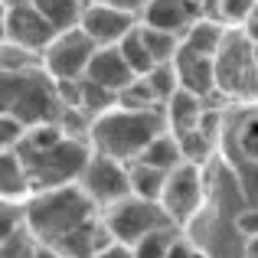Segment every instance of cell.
<instances>
[{
  "mask_svg": "<svg viewBox=\"0 0 258 258\" xmlns=\"http://www.w3.org/2000/svg\"><path fill=\"white\" fill-rule=\"evenodd\" d=\"M164 124H167V118L160 111L111 108V111L98 114L92 121L88 138H92L95 154H105V157L127 164V160H138L157 134H164Z\"/></svg>",
  "mask_w": 258,
  "mask_h": 258,
  "instance_id": "obj_1",
  "label": "cell"
},
{
  "mask_svg": "<svg viewBox=\"0 0 258 258\" xmlns=\"http://www.w3.org/2000/svg\"><path fill=\"white\" fill-rule=\"evenodd\" d=\"M23 213H26V229L43 245L56 248L66 235L95 222V216H92L95 203L88 200V193L82 186H59V189H43Z\"/></svg>",
  "mask_w": 258,
  "mask_h": 258,
  "instance_id": "obj_2",
  "label": "cell"
},
{
  "mask_svg": "<svg viewBox=\"0 0 258 258\" xmlns=\"http://www.w3.org/2000/svg\"><path fill=\"white\" fill-rule=\"evenodd\" d=\"M4 114L17 118L26 127L59 124L66 114V101L59 95V82L49 72L26 69V72H4Z\"/></svg>",
  "mask_w": 258,
  "mask_h": 258,
  "instance_id": "obj_3",
  "label": "cell"
},
{
  "mask_svg": "<svg viewBox=\"0 0 258 258\" xmlns=\"http://www.w3.org/2000/svg\"><path fill=\"white\" fill-rule=\"evenodd\" d=\"M13 151L23 157V167L26 173H30V186H36L39 193L43 189H59V186H72V180H82L88 160H92V154H88V147L82 141L69 138L66 134L62 141H56V144L49 147H13Z\"/></svg>",
  "mask_w": 258,
  "mask_h": 258,
  "instance_id": "obj_4",
  "label": "cell"
},
{
  "mask_svg": "<svg viewBox=\"0 0 258 258\" xmlns=\"http://www.w3.org/2000/svg\"><path fill=\"white\" fill-rule=\"evenodd\" d=\"M164 226H173V219L167 216V209L160 203H151V200H141V196H127V200L108 206V216H105V229L114 242L121 245H138L147 232L154 229H164Z\"/></svg>",
  "mask_w": 258,
  "mask_h": 258,
  "instance_id": "obj_5",
  "label": "cell"
},
{
  "mask_svg": "<svg viewBox=\"0 0 258 258\" xmlns=\"http://www.w3.org/2000/svg\"><path fill=\"white\" fill-rule=\"evenodd\" d=\"M216 88L229 95H245L252 88L258 95V66L248 36H226L222 49L216 52Z\"/></svg>",
  "mask_w": 258,
  "mask_h": 258,
  "instance_id": "obj_6",
  "label": "cell"
},
{
  "mask_svg": "<svg viewBox=\"0 0 258 258\" xmlns=\"http://www.w3.org/2000/svg\"><path fill=\"white\" fill-rule=\"evenodd\" d=\"M101 46H95L92 36H85V30H66L49 43V49L43 52V69L49 72L56 82H69V79H85L88 62Z\"/></svg>",
  "mask_w": 258,
  "mask_h": 258,
  "instance_id": "obj_7",
  "label": "cell"
},
{
  "mask_svg": "<svg viewBox=\"0 0 258 258\" xmlns=\"http://www.w3.org/2000/svg\"><path fill=\"white\" fill-rule=\"evenodd\" d=\"M79 186L88 193V200L98 203V206H114V203L127 200L131 193V173L121 160L105 157V154H92Z\"/></svg>",
  "mask_w": 258,
  "mask_h": 258,
  "instance_id": "obj_8",
  "label": "cell"
},
{
  "mask_svg": "<svg viewBox=\"0 0 258 258\" xmlns=\"http://www.w3.org/2000/svg\"><path fill=\"white\" fill-rule=\"evenodd\" d=\"M59 36V30L30 4H7V13H4V39L13 46H23L30 52H46L49 43Z\"/></svg>",
  "mask_w": 258,
  "mask_h": 258,
  "instance_id": "obj_9",
  "label": "cell"
},
{
  "mask_svg": "<svg viewBox=\"0 0 258 258\" xmlns=\"http://www.w3.org/2000/svg\"><path fill=\"white\" fill-rule=\"evenodd\" d=\"M203 200V180H200V167L196 164H180L176 170H170L167 176L164 196H160V206L167 209V216L173 219V226H183L196 216Z\"/></svg>",
  "mask_w": 258,
  "mask_h": 258,
  "instance_id": "obj_10",
  "label": "cell"
},
{
  "mask_svg": "<svg viewBox=\"0 0 258 258\" xmlns=\"http://www.w3.org/2000/svg\"><path fill=\"white\" fill-rule=\"evenodd\" d=\"M79 30H85V36H92L95 46H118L131 30H138V23H134V13H124L118 7L95 4L92 0L82 13Z\"/></svg>",
  "mask_w": 258,
  "mask_h": 258,
  "instance_id": "obj_11",
  "label": "cell"
},
{
  "mask_svg": "<svg viewBox=\"0 0 258 258\" xmlns=\"http://www.w3.org/2000/svg\"><path fill=\"white\" fill-rule=\"evenodd\" d=\"M203 7L196 0H151L144 7V26H154V30L173 33V36H186V30L196 23Z\"/></svg>",
  "mask_w": 258,
  "mask_h": 258,
  "instance_id": "obj_12",
  "label": "cell"
},
{
  "mask_svg": "<svg viewBox=\"0 0 258 258\" xmlns=\"http://www.w3.org/2000/svg\"><path fill=\"white\" fill-rule=\"evenodd\" d=\"M85 79L95 82V85H101V88H108V92H114V95H121L134 79H141V76H134V69L127 66V59L121 56L118 46H101V49L92 56V62H88Z\"/></svg>",
  "mask_w": 258,
  "mask_h": 258,
  "instance_id": "obj_13",
  "label": "cell"
},
{
  "mask_svg": "<svg viewBox=\"0 0 258 258\" xmlns=\"http://www.w3.org/2000/svg\"><path fill=\"white\" fill-rule=\"evenodd\" d=\"M173 66H176V76H180V88H186V92L206 98L216 88V59L213 56H200V52L180 46Z\"/></svg>",
  "mask_w": 258,
  "mask_h": 258,
  "instance_id": "obj_14",
  "label": "cell"
},
{
  "mask_svg": "<svg viewBox=\"0 0 258 258\" xmlns=\"http://www.w3.org/2000/svg\"><path fill=\"white\" fill-rule=\"evenodd\" d=\"M203 98L193 92H186V88H180V92L170 95V101L164 105V118L167 124H170V134H186L193 131V127H200V118H203Z\"/></svg>",
  "mask_w": 258,
  "mask_h": 258,
  "instance_id": "obj_15",
  "label": "cell"
},
{
  "mask_svg": "<svg viewBox=\"0 0 258 258\" xmlns=\"http://www.w3.org/2000/svg\"><path fill=\"white\" fill-rule=\"evenodd\" d=\"M138 160H144V164L157 167V170H176L180 164H186V157H183V147H180V138L176 134H157V138L147 144V151L141 154Z\"/></svg>",
  "mask_w": 258,
  "mask_h": 258,
  "instance_id": "obj_16",
  "label": "cell"
},
{
  "mask_svg": "<svg viewBox=\"0 0 258 258\" xmlns=\"http://www.w3.org/2000/svg\"><path fill=\"white\" fill-rule=\"evenodd\" d=\"M33 7H36L39 13H43L46 20H49L52 26H56L59 33L66 30H76L79 23H82V13H85V0H30Z\"/></svg>",
  "mask_w": 258,
  "mask_h": 258,
  "instance_id": "obj_17",
  "label": "cell"
},
{
  "mask_svg": "<svg viewBox=\"0 0 258 258\" xmlns=\"http://www.w3.org/2000/svg\"><path fill=\"white\" fill-rule=\"evenodd\" d=\"M127 173H131V193L141 196V200H151V203H160V196H164V186H167V170H157V167L144 164V160H134L131 167H127Z\"/></svg>",
  "mask_w": 258,
  "mask_h": 258,
  "instance_id": "obj_18",
  "label": "cell"
},
{
  "mask_svg": "<svg viewBox=\"0 0 258 258\" xmlns=\"http://www.w3.org/2000/svg\"><path fill=\"white\" fill-rule=\"evenodd\" d=\"M222 43H226V36H222V26L216 23V20H196L193 26L186 30V36H183V46L193 52H200V56H213L222 49Z\"/></svg>",
  "mask_w": 258,
  "mask_h": 258,
  "instance_id": "obj_19",
  "label": "cell"
},
{
  "mask_svg": "<svg viewBox=\"0 0 258 258\" xmlns=\"http://www.w3.org/2000/svg\"><path fill=\"white\" fill-rule=\"evenodd\" d=\"M0 189H4V200H20V196L30 189V173L23 167V157L17 151H4L0 157Z\"/></svg>",
  "mask_w": 258,
  "mask_h": 258,
  "instance_id": "obj_20",
  "label": "cell"
},
{
  "mask_svg": "<svg viewBox=\"0 0 258 258\" xmlns=\"http://www.w3.org/2000/svg\"><path fill=\"white\" fill-rule=\"evenodd\" d=\"M138 30H141V39H144V46H147V52H151L154 66H167V62H173V59H176V52H180V46H183L180 36L164 33V30H154V26H144V23H138Z\"/></svg>",
  "mask_w": 258,
  "mask_h": 258,
  "instance_id": "obj_21",
  "label": "cell"
},
{
  "mask_svg": "<svg viewBox=\"0 0 258 258\" xmlns=\"http://www.w3.org/2000/svg\"><path fill=\"white\" fill-rule=\"evenodd\" d=\"M157 105L160 101H157V95H154V88L144 76L134 79V82L118 95V108H131V111H157Z\"/></svg>",
  "mask_w": 258,
  "mask_h": 258,
  "instance_id": "obj_22",
  "label": "cell"
},
{
  "mask_svg": "<svg viewBox=\"0 0 258 258\" xmlns=\"http://www.w3.org/2000/svg\"><path fill=\"white\" fill-rule=\"evenodd\" d=\"M118 49H121V56L127 59V66L134 69V76H147V72L154 69V59H151V52H147L144 39H141V30L127 33V36L118 43Z\"/></svg>",
  "mask_w": 258,
  "mask_h": 258,
  "instance_id": "obj_23",
  "label": "cell"
},
{
  "mask_svg": "<svg viewBox=\"0 0 258 258\" xmlns=\"http://www.w3.org/2000/svg\"><path fill=\"white\" fill-rule=\"evenodd\" d=\"M173 242H176V229L173 226L154 229V232H147L144 239L134 245V258H167Z\"/></svg>",
  "mask_w": 258,
  "mask_h": 258,
  "instance_id": "obj_24",
  "label": "cell"
},
{
  "mask_svg": "<svg viewBox=\"0 0 258 258\" xmlns=\"http://www.w3.org/2000/svg\"><path fill=\"white\" fill-rule=\"evenodd\" d=\"M144 79L151 82V88H154V95H157L160 105H167V101H170V95L180 92V76H176V66H173V62L154 66V69L147 72Z\"/></svg>",
  "mask_w": 258,
  "mask_h": 258,
  "instance_id": "obj_25",
  "label": "cell"
},
{
  "mask_svg": "<svg viewBox=\"0 0 258 258\" xmlns=\"http://www.w3.org/2000/svg\"><path fill=\"white\" fill-rule=\"evenodd\" d=\"M36 252H39V239L23 226L17 232L4 235V252H0V258H36Z\"/></svg>",
  "mask_w": 258,
  "mask_h": 258,
  "instance_id": "obj_26",
  "label": "cell"
},
{
  "mask_svg": "<svg viewBox=\"0 0 258 258\" xmlns=\"http://www.w3.org/2000/svg\"><path fill=\"white\" fill-rule=\"evenodd\" d=\"M114 105H118V95L114 92H108V88L82 79V111L85 114H105V111H111Z\"/></svg>",
  "mask_w": 258,
  "mask_h": 258,
  "instance_id": "obj_27",
  "label": "cell"
},
{
  "mask_svg": "<svg viewBox=\"0 0 258 258\" xmlns=\"http://www.w3.org/2000/svg\"><path fill=\"white\" fill-rule=\"evenodd\" d=\"M176 138H180V147H183V157H186V164H196V167L206 160L209 147H213V138H209L203 127H193V131L176 134Z\"/></svg>",
  "mask_w": 258,
  "mask_h": 258,
  "instance_id": "obj_28",
  "label": "cell"
},
{
  "mask_svg": "<svg viewBox=\"0 0 258 258\" xmlns=\"http://www.w3.org/2000/svg\"><path fill=\"white\" fill-rule=\"evenodd\" d=\"M30 59H33L30 49L13 46V43H4V72H26V69H30Z\"/></svg>",
  "mask_w": 258,
  "mask_h": 258,
  "instance_id": "obj_29",
  "label": "cell"
},
{
  "mask_svg": "<svg viewBox=\"0 0 258 258\" xmlns=\"http://www.w3.org/2000/svg\"><path fill=\"white\" fill-rule=\"evenodd\" d=\"M26 131H30L26 124H20L17 118L4 114V121H0V138H4V151H13V147H20V141L26 138Z\"/></svg>",
  "mask_w": 258,
  "mask_h": 258,
  "instance_id": "obj_30",
  "label": "cell"
},
{
  "mask_svg": "<svg viewBox=\"0 0 258 258\" xmlns=\"http://www.w3.org/2000/svg\"><path fill=\"white\" fill-rule=\"evenodd\" d=\"M258 0H219V13L226 20H252Z\"/></svg>",
  "mask_w": 258,
  "mask_h": 258,
  "instance_id": "obj_31",
  "label": "cell"
},
{
  "mask_svg": "<svg viewBox=\"0 0 258 258\" xmlns=\"http://www.w3.org/2000/svg\"><path fill=\"white\" fill-rule=\"evenodd\" d=\"M239 147L252 164H258V118L245 121V127H242V134H239Z\"/></svg>",
  "mask_w": 258,
  "mask_h": 258,
  "instance_id": "obj_32",
  "label": "cell"
},
{
  "mask_svg": "<svg viewBox=\"0 0 258 258\" xmlns=\"http://www.w3.org/2000/svg\"><path fill=\"white\" fill-rule=\"evenodd\" d=\"M92 258H134V248L131 245H121V242H108V245L98 248Z\"/></svg>",
  "mask_w": 258,
  "mask_h": 258,
  "instance_id": "obj_33",
  "label": "cell"
},
{
  "mask_svg": "<svg viewBox=\"0 0 258 258\" xmlns=\"http://www.w3.org/2000/svg\"><path fill=\"white\" fill-rule=\"evenodd\" d=\"M235 229H239L242 235H258V209H248V213H242L239 219H235Z\"/></svg>",
  "mask_w": 258,
  "mask_h": 258,
  "instance_id": "obj_34",
  "label": "cell"
},
{
  "mask_svg": "<svg viewBox=\"0 0 258 258\" xmlns=\"http://www.w3.org/2000/svg\"><path fill=\"white\" fill-rule=\"evenodd\" d=\"M95 4H108V7H118L124 13H144V7L151 0H95Z\"/></svg>",
  "mask_w": 258,
  "mask_h": 258,
  "instance_id": "obj_35",
  "label": "cell"
},
{
  "mask_svg": "<svg viewBox=\"0 0 258 258\" xmlns=\"http://www.w3.org/2000/svg\"><path fill=\"white\" fill-rule=\"evenodd\" d=\"M167 258H203L200 252H196L189 242H183V239H176L173 245H170V252H167Z\"/></svg>",
  "mask_w": 258,
  "mask_h": 258,
  "instance_id": "obj_36",
  "label": "cell"
},
{
  "mask_svg": "<svg viewBox=\"0 0 258 258\" xmlns=\"http://www.w3.org/2000/svg\"><path fill=\"white\" fill-rule=\"evenodd\" d=\"M245 258H258V235H248L245 239Z\"/></svg>",
  "mask_w": 258,
  "mask_h": 258,
  "instance_id": "obj_37",
  "label": "cell"
},
{
  "mask_svg": "<svg viewBox=\"0 0 258 258\" xmlns=\"http://www.w3.org/2000/svg\"><path fill=\"white\" fill-rule=\"evenodd\" d=\"M245 36H248V39H252V43L258 46V23H255V20H248V30H245Z\"/></svg>",
  "mask_w": 258,
  "mask_h": 258,
  "instance_id": "obj_38",
  "label": "cell"
},
{
  "mask_svg": "<svg viewBox=\"0 0 258 258\" xmlns=\"http://www.w3.org/2000/svg\"><path fill=\"white\" fill-rule=\"evenodd\" d=\"M252 20H255V23H258V7H255V13H252Z\"/></svg>",
  "mask_w": 258,
  "mask_h": 258,
  "instance_id": "obj_39",
  "label": "cell"
}]
</instances>
